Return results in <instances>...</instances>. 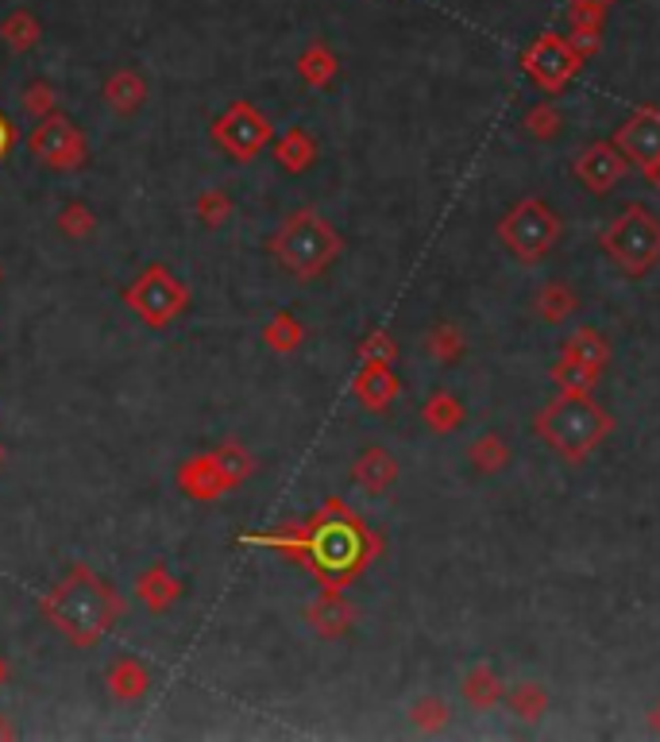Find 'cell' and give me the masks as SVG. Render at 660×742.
I'll return each instance as SVG.
<instances>
[{
	"instance_id": "83f0119b",
	"label": "cell",
	"mask_w": 660,
	"mask_h": 742,
	"mask_svg": "<svg viewBox=\"0 0 660 742\" xmlns=\"http://www.w3.org/2000/svg\"><path fill=\"white\" fill-rule=\"evenodd\" d=\"M426 353L433 356L437 364H456L463 356V333L456 329V325H448V321L433 325V329H429V337H426Z\"/></svg>"
},
{
	"instance_id": "ffe728a7",
	"label": "cell",
	"mask_w": 660,
	"mask_h": 742,
	"mask_svg": "<svg viewBox=\"0 0 660 742\" xmlns=\"http://www.w3.org/2000/svg\"><path fill=\"white\" fill-rule=\"evenodd\" d=\"M240 545H263V550H282L293 565H309V545H306V526H279L271 534H243Z\"/></svg>"
},
{
	"instance_id": "836d02e7",
	"label": "cell",
	"mask_w": 660,
	"mask_h": 742,
	"mask_svg": "<svg viewBox=\"0 0 660 742\" xmlns=\"http://www.w3.org/2000/svg\"><path fill=\"white\" fill-rule=\"evenodd\" d=\"M526 128H529V136H537V140H557L560 128H564V120H560L557 105L541 101V105H533V109H529Z\"/></svg>"
},
{
	"instance_id": "3957f363",
	"label": "cell",
	"mask_w": 660,
	"mask_h": 742,
	"mask_svg": "<svg viewBox=\"0 0 660 742\" xmlns=\"http://www.w3.org/2000/svg\"><path fill=\"white\" fill-rule=\"evenodd\" d=\"M533 429L564 461H583L614 429V422H610V414L594 398H587V390H560L533 418Z\"/></svg>"
},
{
	"instance_id": "d6a6232c",
	"label": "cell",
	"mask_w": 660,
	"mask_h": 742,
	"mask_svg": "<svg viewBox=\"0 0 660 742\" xmlns=\"http://www.w3.org/2000/svg\"><path fill=\"white\" fill-rule=\"evenodd\" d=\"M193 209H198V221L206 228H220L232 221V198H228L224 190H206Z\"/></svg>"
},
{
	"instance_id": "5bb4252c",
	"label": "cell",
	"mask_w": 660,
	"mask_h": 742,
	"mask_svg": "<svg viewBox=\"0 0 660 742\" xmlns=\"http://www.w3.org/2000/svg\"><path fill=\"white\" fill-rule=\"evenodd\" d=\"M398 387H402V383H398L390 360H363L360 375L352 379V395L360 398V406L371 414L387 410V406L398 398Z\"/></svg>"
},
{
	"instance_id": "44dd1931",
	"label": "cell",
	"mask_w": 660,
	"mask_h": 742,
	"mask_svg": "<svg viewBox=\"0 0 660 742\" xmlns=\"http://www.w3.org/2000/svg\"><path fill=\"white\" fill-rule=\"evenodd\" d=\"M502 696H507V684L499 681V673H494L491 665H479L463 676V700H468L471 708H479V712L494 708Z\"/></svg>"
},
{
	"instance_id": "52a82bcc",
	"label": "cell",
	"mask_w": 660,
	"mask_h": 742,
	"mask_svg": "<svg viewBox=\"0 0 660 742\" xmlns=\"http://www.w3.org/2000/svg\"><path fill=\"white\" fill-rule=\"evenodd\" d=\"M557 236H560V217L541 198H521L499 225V240L507 244V251L513 259H521V264H537V259L549 256Z\"/></svg>"
},
{
	"instance_id": "7bdbcfd3",
	"label": "cell",
	"mask_w": 660,
	"mask_h": 742,
	"mask_svg": "<svg viewBox=\"0 0 660 742\" xmlns=\"http://www.w3.org/2000/svg\"><path fill=\"white\" fill-rule=\"evenodd\" d=\"M0 739H16V731H12V728H8V723H4V720H0Z\"/></svg>"
},
{
	"instance_id": "5b68a950",
	"label": "cell",
	"mask_w": 660,
	"mask_h": 742,
	"mask_svg": "<svg viewBox=\"0 0 660 742\" xmlns=\"http://www.w3.org/2000/svg\"><path fill=\"white\" fill-rule=\"evenodd\" d=\"M599 248L622 267L626 275L641 279L660 264V221L653 209L626 206L607 228L599 233Z\"/></svg>"
},
{
	"instance_id": "b9f144b4",
	"label": "cell",
	"mask_w": 660,
	"mask_h": 742,
	"mask_svg": "<svg viewBox=\"0 0 660 742\" xmlns=\"http://www.w3.org/2000/svg\"><path fill=\"white\" fill-rule=\"evenodd\" d=\"M646 175L653 178V182L660 186V159H653V162H646Z\"/></svg>"
},
{
	"instance_id": "ac0fdd59",
	"label": "cell",
	"mask_w": 660,
	"mask_h": 742,
	"mask_svg": "<svg viewBox=\"0 0 660 742\" xmlns=\"http://www.w3.org/2000/svg\"><path fill=\"white\" fill-rule=\"evenodd\" d=\"M151 689V669H147L140 657H117L109 669V692L117 700H140Z\"/></svg>"
},
{
	"instance_id": "ab89813d",
	"label": "cell",
	"mask_w": 660,
	"mask_h": 742,
	"mask_svg": "<svg viewBox=\"0 0 660 742\" xmlns=\"http://www.w3.org/2000/svg\"><path fill=\"white\" fill-rule=\"evenodd\" d=\"M360 356H363V360H394L398 348H394V340H390V333L374 329L371 337H367L360 345Z\"/></svg>"
},
{
	"instance_id": "8992f818",
	"label": "cell",
	"mask_w": 660,
	"mask_h": 742,
	"mask_svg": "<svg viewBox=\"0 0 660 742\" xmlns=\"http://www.w3.org/2000/svg\"><path fill=\"white\" fill-rule=\"evenodd\" d=\"M124 306H132L151 329H167L190 309V287L170 267L151 264L124 287Z\"/></svg>"
},
{
	"instance_id": "60d3db41",
	"label": "cell",
	"mask_w": 660,
	"mask_h": 742,
	"mask_svg": "<svg viewBox=\"0 0 660 742\" xmlns=\"http://www.w3.org/2000/svg\"><path fill=\"white\" fill-rule=\"evenodd\" d=\"M12 148H16V125L4 117V112H0V162L8 159V151Z\"/></svg>"
},
{
	"instance_id": "e0dca14e",
	"label": "cell",
	"mask_w": 660,
	"mask_h": 742,
	"mask_svg": "<svg viewBox=\"0 0 660 742\" xmlns=\"http://www.w3.org/2000/svg\"><path fill=\"white\" fill-rule=\"evenodd\" d=\"M352 479L363 487L367 495H382V492H390V487H394V479H398V461L387 453V448L371 445V448H363V453L356 456V464H352Z\"/></svg>"
},
{
	"instance_id": "f35d334b",
	"label": "cell",
	"mask_w": 660,
	"mask_h": 742,
	"mask_svg": "<svg viewBox=\"0 0 660 742\" xmlns=\"http://www.w3.org/2000/svg\"><path fill=\"white\" fill-rule=\"evenodd\" d=\"M610 0H572L568 16H572L576 28H602V16H607Z\"/></svg>"
},
{
	"instance_id": "7c38bea8",
	"label": "cell",
	"mask_w": 660,
	"mask_h": 742,
	"mask_svg": "<svg viewBox=\"0 0 660 742\" xmlns=\"http://www.w3.org/2000/svg\"><path fill=\"white\" fill-rule=\"evenodd\" d=\"M622 175H626V155L618 151L614 144H591V148H583L580 159H576V178H580L591 194L614 190V182Z\"/></svg>"
},
{
	"instance_id": "4fadbf2b",
	"label": "cell",
	"mask_w": 660,
	"mask_h": 742,
	"mask_svg": "<svg viewBox=\"0 0 660 742\" xmlns=\"http://www.w3.org/2000/svg\"><path fill=\"white\" fill-rule=\"evenodd\" d=\"M614 148L633 162H653L660 159V112L657 109H641L638 117H630L614 136Z\"/></svg>"
},
{
	"instance_id": "30bf717a",
	"label": "cell",
	"mask_w": 660,
	"mask_h": 742,
	"mask_svg": "<svg viewBox=\"0 0 660 742\" xmlns=\"http://www.w3.org/2000/svg\"><path fill=\"white\" fill-rule=\"evenodd\" d=\"M521 67H526V75L533 78L537 86L549 89V93H557V89H564V81L576 75L580 55H576V47L568 43L564 36H541L526 51Z\"/></svg>"
},
{
	"instance_id": "f1b7e54d",
	"label": "cell",
	"mask_w": 660,
	"mask_h": 742,
	"mask_svg": "<svg viewBox=\"0 0 660 742\" xmlns=\"http://www.w3.org/2000/svg\"><path fill=\"white\" fill-rule=\"evenodd\" d=\"M468 456L479 472H487V476H494V472H502L510 464V448L499 434H483L476 445L468 448Z\"/></svg>"
},
{
	"instance_id": "7402d4cb",
	"label": "cell",
	"mask_w": 660,
	"mask_h": 742,
	"mask_svg": "<svg viewBox=\"0 0 660 742\" xmlns=\"http://www.w3.org/2000/svg\"><path fill=\"white\" fill-rule=\"evenodd\" d=\"M143 97H147V86L136 70H120V75H112L109 86H104V101H109L112 112H120V117L140 109Z\"/></svg>"
},
{
	"instance_id": "d590c367",
	"label": "cell",
	"mask_w": 660,
	"mask_h": 742,
	"mask_svg": "<svg viewBox=\"0 0 660 742\" xmlns=\"http://www.w3.org/2000/svg\"><path fill=\"white\" fill-rule=\"evenodd\" d=\"M552 375H557L560 390H591V387H594V379H599V372L583 368V364L568 360V356H560V364H557V368H552Z\"/></svg>"
},
{
	"instance_id": "e575fe53",
	"label": "cell",
	"mask_w": 660,
	"mask_h": 742,
	"mask_svg": "<svg viewBox=\"0 0 660 742\" xmlns=\"http://www.w3.org/2000/svg\"><path fill=\"white\" fill-rule=\"evenodd\" d=\"M410 720L418 731H440L448 723V704L440 696H426L410 708Z\"/></svg>"
},
{
	"instance_id": "603a6c76",
	"label": "cell",
	"mask_w": 660,
	"mask_h": 742,
	"mask_svg": "<svg viewBox=\"0 0 660 742\" xmlns=\"http://www.w3.org/2000/svg\"><path fill=\"white\" fill-rule=\"evenodd\" d=\"M564 356L568 360H576V364H583V368H591V372H602L610 348L594 329H576L572 337L564 340Z\"/></svg>"
},
{
	"instance_id": "484cf974",
	"label": "cell",
	"mask_w": 660,
	"mask_h": 742,
	"mask_svg": "<svg viewBox=\"0 0 660 742\" xmlns=\"http://www.w3.org/2000/svg\"><path fill=\"white\" fill-rule=\"evenodd\" d=\"M572 309H576V295L564 287V283H560V279L544 283L541 295H537V314H541L544 321H549V325H560L568 314H572Z\"/></svg>"
},
{
	"instance_id": "8d00e7d4",
	"label": "cell",
	"mask_w": 660,
	"mask_h": 742,
	"mask_svg": "<svg viewBox=\"0 0 660 742\" xmlns=\"http://www.w3.org/2000/svg\"><path fill=\"white\" fill-rule=\"evenodd\" d=\"M4 39L8 43L16 47V51H28L31 43L39 39V28H36V20H31L28 12H16L12 20L4 23Z\"/></svg>"
},
{
	"instance_id": "d6986e66",
	"label": "cell",
	"mask_w": 660,
	"mask_h": 742,
	"mask_svg": "<svg viewBox=\"0 0 660 742\" xmlns=\"http://www.w3.org/2000/svg\"><path fill=\"white\" fill-rule=\"evenodd\" d=\"M274 159H279V167L290 170V175H301V170H309L317 162L313 136H309L306 128H290L287 136H279V140H274Z\"/></svg>"
},
{
	"instance_id": "ba28073f",
	"label": "cell",
	"mask_w": 660,
	"mask_h": 742,
	"mask_svg": "<svg viewBox=\"0 0 660 742\" xmlns=\"http://www.w3.org/2000/svg\"><path fill=\"white\" fill-rule=\"evenodd\" d=\"M28 151L36 155L47 170H78L86 167L89 159L86 136H81V128L73 125L70 117H62V112L39 117V125L31 128L28 136Z\"/></svg>"
},
{
	"instance_id": "bcb514c9",
	"label": "cell",
	"mask_w": 660,
	"mask_h": 742,
	"mask_svg": "<svg viewBox=\"0 0 660 742\" xmlns=\"http://www.w3.org/2000/svg\"><path fill=\"white\" fill-rule=\"evenodd\" d=\"M0 279H4V275H0Z\"/></svg>"
},
{
	"instance_id": "2e32d148",
	"label": "cell",
	"mask_w": 660,
	"mask_h": 742,
	"mask_svg": "<svg viewBox=\"0 0 660 742\" xmlns=\"http://www.w3.org/2000/svg\"><path fill=\"white\" fill-rule=\"evenodd\" d=\"M182 592H186L182 581H178L162 561L151 568H143L140 581H136V595H140V603L151 611V615H162L167 607H174V603L182 600Z\"/></svg>"
},
{
	"instance_id": "4dcf8cb0",
	"label": "cell",
	"mask_w": 660,
	"mask_h": 742,
	"mask_svg": "<svg viewBox=\"0 0 660 742\" xmlns=\"http://www.w3.org/2000/svg\"><path fill=\"white\" fill-rule=\"evenodd\" d=\"M93 228H97V217L86 201H70V206H62V214H59L62 236H70V240H86V236H93Z\"/></svg>"
},
{
	"instance_id": "277c9868",
	"label": "cell",
	"mask_w": 660,
	"mask_h": 742,
	"mask_svg": "<svg viewBox=\"0 0 660 742\" xmlns=\"http://www.w3.org/2000/svg\"><path fill=\"white\" fill-rule=\"evenodd\" d=\"M271 251L293 279L313 283L340 259L344 240H340V233L317 209H298L271 236Z\"/></svg>"
},
{
	"instance_id": "d4e9b609",
	"label": "cell",
	"mask_w": 660,
	"mask_h": 742,
	"mask_svg": "<svg viewBox=\"0 0 660 742\" xmlns=\"http://www.w3.org/2000/svg\"><path fill=\"white\" fill-rule=\"evenodd\" d=\"M263 340H267V348H274V353H293V348L306 340V329H301L298 317L287 314V309H279V314L263 325Z\"/></svg>"
},
{
	"instance_id": "ee69618b",
	"label": "cell",
	"mask_w": 660,
	"mask_h": 742,
	"mask_svg": "<svg viewBox=\"0 0 660 742\" xmlns=\"http://www.w3.org/2000/svg\"><path fill=\"white\" fill-rule=\"evenodd\" d=\"M649 723H653V731H657V735H660V704L653 708V720H649Z\"/></svg>"
},
{
	"instance_id": "f6af8a7d",
	"label": "cell",
	"mask_w": 660,
	"mask_h": 742,
	"mask_svg": "<svg viewBox=\"0 0 660 742\" xmlns=\"http://www.w3.org/2000/svg\"><path fill=\"white\" fill-rule=\"evenodd\" d=\"M8 681V665H4V657H0V684Z\"/></svg>"
},
{
	"instance_id": "6da1fadb",
	"label": "cell",
	"mask_w": 660,
	"mask_h": 742,
	"mask_svg": "<svg viewBox=\"0 0 660 742\" xmlns=\"http://www.w3.org/2000/svg\"><path fill=\"white\" fill-rule=\"evenodd\" d=\"M124 615V600L89 565H73L43 600V619L73 650H93Z\"/></svg>"
},
{
	"instance_id": "f546056e",
	"label": "cell",
	"mask_w": 660,
	"mask_h": 742,
	"mask_svg": "<svg viewBox=\"0 0 660 742\" xmlns=\"http://www.w3.org/2000/svg\"><path fill=\"white\" fill-rule=\"evenodd\" d=\"M510 708H513V715L518 720H541L544 715V708H549V696H544V689L541 684H533V681H521V684H513L510 689Z\"/></svg>"
},
{
	"instance_id": "4316f807",
	"label": "cell",
	"mask_w": 660,
	"mask_h": 742,
	"mask_svg": "<svg viewBox=\"0 0 660 742\" xmlns=\"http://www.w3.org/2000/svg\"><path fill=\"white\" fill-rule=\"evenodd\" d=\"M213 456H217L220 472H224V476H228V484H232V492L243 484V479H251V476H256V456H248V453H243V448L236 445V442L217 445V448H213Z\"/></svg>"
},
{
	"instance_id": "1f68e13d",
	"label": "cell",
	"mask_w": 660,
	"mask_h": 742,
	"mask_svg": "<svg viewBox=\"0 0 660 742\" xmlns=\"http://www.w3.org/2000/svg\"><path fill=\"white\" fill-rule=\"evenodd\" d=\"M301 78L309 81V86H329L332 78H337V70H340V62L332 59L324 47H313V51H306L301 55Z\"/></svg>"
},
{
	"instance_id": "7a4b0ae2",
	"label": "cell",
	"mask_w": 660,
	"mask_h": 742,
	"mask_svg": "<svg viewBox=\"0 0 660 742\" xmlns=\"http://www.w3.org/2000/svg\"><path fill=\"white\" fill-rule=\"evenodd\" d=\"M306 545H309L306 568H313V576L324 588H344L352 576L363 573L367 561L379 553L374 534L340 499H329L306 522Z\"/></svg>"
},
{
	"instance_id": "9a60e30c",
	"label": "cell",
	"mask_w": 660,
	"mask_h": 742,
	"mask_svg": "<svg viewBox=\"0 0 660 742\" xmlns=\"http://www.w3.org/2000/svg\"><path fill=\"white\" fill-rule=\"evenodd\" d=\"M306 623L313 626L321 639H340V634H348V626L356 623V611L352 603L340 595V588H324L321 584V595L306 607Z\"/></svg>"
},
{
	"instance_id": "74e56055",
	"label": "cell",
	"mask_w": 660,
	"mask_h": 742,
	"mask_svg": "<svg viewBox=\"0 0 660 742\" xmlns=\"http://www.w3.org/2000/svg\"><path fill=\"white\" fill-rule=\"evenodd\" d=\"M54 105H59V97H54V89L47 86V81H31V86L23 89V109L36 112V117L54 112Z\"/></svg>"
},
{
	"instance_id": "cb8c5ba5",
	"label": "cell",
	"mask_w": 660,
	"mask_h": 742,
	"mask_svg": "<svg viewBox=\"0 0 660 742\" xmlns=\"http://www.w3.org/2000/svg\"><path fill=\"white\" fill-rule=\"evenodd\" d=\"M421 418H426V426L437 429V434H452V429L463 426V406H460V398L456 395L437 390V395L421 406Z\"/></svg>"
},
{
	"instance_id": "8fae6325",
	"label": "cell",
	"mask_w": 660,
	"mask_h": 742,
	"mask_svg": "<svg viewBox=\"0 0 660 742\" xmlns=\"http://www.w3.org/2000/svg\"><path fill=\"white\" fill-rule=\"evenodd\" d=\"M178 487L198 503H217L220 495L232 492V484H228V476L220 472L213 453H198L178 464Z\"/></svg>"
},
{
	"instance_id": "9c48e42d",
	"label": "cell",
	"mask_w": 660,
	"mask_h": 742,
	"mask_svg": "<svg viewBox=\"0 0 660 742\" xmlns=\"http://www.w3.org/2000/svg\"><path fill=\"white\" fill-rule=\"evenodd\" d=\"M271 120L256 109L251 101H232L224 117L213 120V144L224 148L236 162H251L259 151L271 144Z\"/></svg>"
}]
</instances>
